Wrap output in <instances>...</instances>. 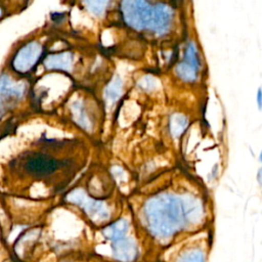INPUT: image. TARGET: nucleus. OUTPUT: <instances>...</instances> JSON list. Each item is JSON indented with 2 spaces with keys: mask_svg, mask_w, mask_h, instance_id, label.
<instances>
[{
  "mask_svg": "<svg viewBox=\"0 0 262 262\" xmlns=\"http://www.w3.org/2000/svg\"><path fill=\"white\" fill-rule=\"evenodd\" d=\"M132 8V12L127 16L130 23L137 28L147 27L150 24H154L156 29L163 28L169 19L167 12L163 9V7H148L141 6V2H135Z\"/></svg>",
  "mask_w": 262,
  "mask_h": 262,
  "instance_id": "obj_1",
  "label": "nucleus"
},
{
  "mask_svg": "<svg viewBox=\"0 0 262 262\" xmlns=\"http://www.w3.org/2000/svg\"><path fill=\"white\" fill-rule=\"evenodd\" d=\"M41 52V46L37 42H30L26 44L14 55L12 60V68L17 73H27L38 61Z\"/></svg>",
  "mask_w": 262,
  "mask_h": 262,
  "instance_id": "obj_2",
  "label": "nucleus"
},
{
  "mask_svg": "<svg viewBox=\"0 0 262 262\" xmlns=\"http://www.w3.org/2000/svg\"><path fill=\"white\" fill-rule=\"evenodd\" d=\"M61 166L60 162L42 155L31 156L25 162V170L35 176H47Z\"/></svg>",
  "mask_w": 262,
  "mask_h": 262,
  "instance_id": "obj_3",
  "label": "nucleus"
},
{
  "mask_svg": "<svg viewBox=\"0 0 262 262\" xmlns=\"http://www.w3.org/2000/svg\"><path fill=\"white\" fill-rule=\"evenodd\" d=\"M24 91L25 87L23 84L13 83L5 74L0 76V117L4 112V106L20 98Z\"/></svg>",
  "mask_w": 262,
  "mask_h": 262,
  "instance_id": "obj_4",
  "label": "nucleus"
},
{
  "mask_svg": "<svg viewBox=\"0 0 262 262\" xmlns=\"http://www.w3.org/2000/svg\"><path fill=\"white\" fill-rule=\"evenodd\" d=\"M257 99H258V105H259V107H261V91H260V90L258 91V97H257Z\"/></svg>",
  "mask_w": 262,
  "mask_h": 262,
  "instance_id": "obj_5",
  "label": "nucleus"
}]
</instances>
